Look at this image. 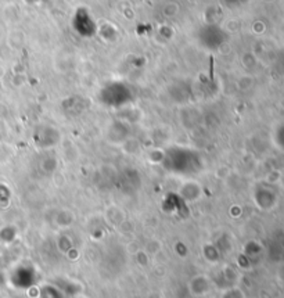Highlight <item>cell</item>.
<instances>
[{
	"label": "cell",
	"instance_id": "obj_1",
	"mask_svg": "<svg viewBox=\"0 0 284 298\" xmlns=\"http://www.w3.org/2000/svg\"><path fill=\"white\" fill-rule=\"evenodd\" d=\"M72 24H74V29L81 36H85V38L86 36L90 38L97 32V25L95 24L93 18L90 17L88 8H85V7H81V8L76 10L74 19H72Z\"/></svg>",
	"mask_w": 284,
	"mask_h": 298
}]
</instances>
